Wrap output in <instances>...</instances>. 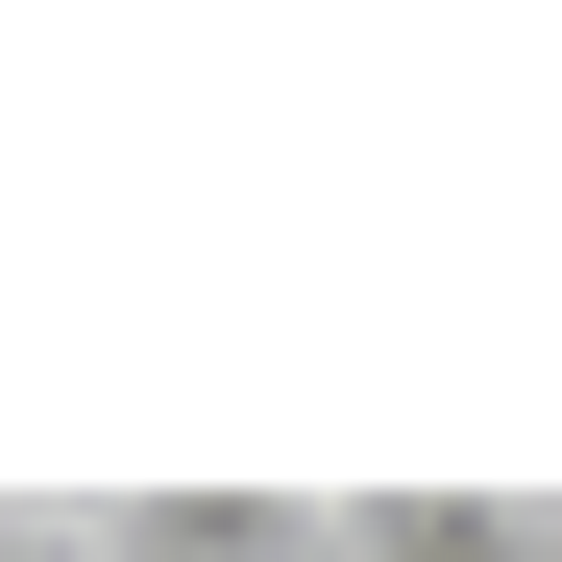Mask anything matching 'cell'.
I'll return each instance as SVG.
<instances>
[{"label": "cell", "mask_w": 562, "mask_h": 562, "mask_svg": "<svg viewBox=\"0 0 562 562\" xmlns=\"http://www.w3.org/2000/svg\"><path fill=\"white\" fill-rule=\"evenodd\" d=\"M99 562H342L318 490H99Z\"/></svg>", "instance_id": "1"}, {"label": "cell", "mask_w": 562, "mask_h": 562, "mask_svg": "<svg viewBox=\"0 0 562 562\" xmlns=\"http://www.w3.org/2000/svg\"><path fill=\"white\" fill-rule=\"evenodd\" d=\"M342 562H562L538 490H342Z\"/></svg>", "instance_id": "2"}, {"label": "cell", "mask_w": 562, "mask_h": 562, "mask_svg": "<svg viewBox=\"0 0 562 562\" xmlns=\"http://www.w3.org/2000/svg\"><path fill=\"white\" fill-rule=\"evenodd\" d=\"M0 562H99V514H0Z\"/></svg>", "instance_id": "3"}]
</instances>
